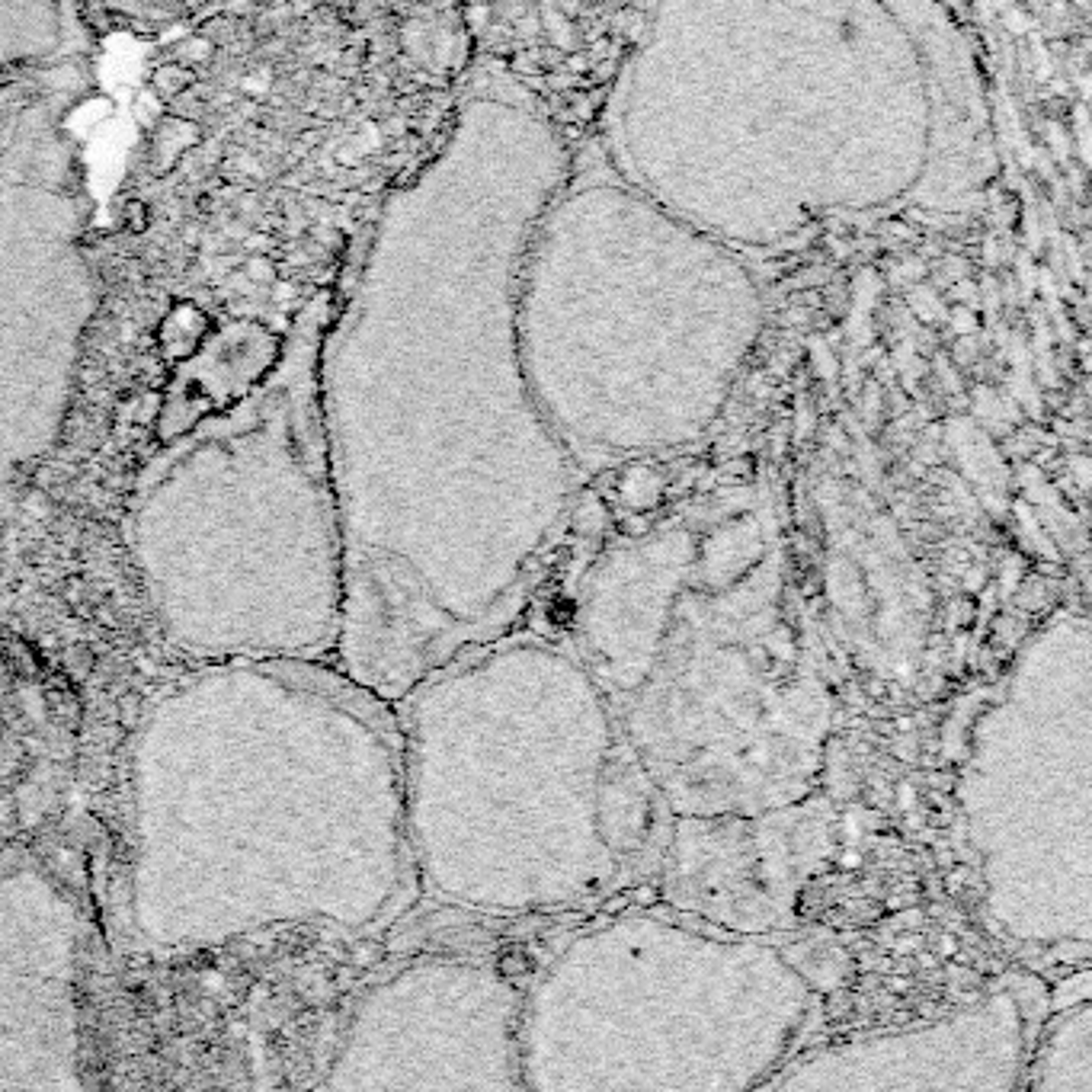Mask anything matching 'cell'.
<instances>
[{
  "label": "cell",
  "mask_w": 1092,
  "mask_h": 1092,
  "mask_svg": "<svg viewBox=\"0 0 1092 1092\" xmlns=\"http://www.w3.org/2000/svg\"><path fill=\"white\" fill-rule=\"evenodd\" d=\"M400 721L324 660H199L122 743L109 926L145 958L382 929L413 890Z\"/></svg>",
  "instance_id": "cell-1"
},
{
  "label": "cell",
  "mask_w": 1092,
  "mask_h": 1092,
  "mask_svg": "<svg viewBox=\"0 0 1092 1092\" xmlns=\"http://www.w3.org/2000/svg\"><path fill=\"white\" fill-rule=\"evenodd\" d=\"M122 536L157 631L190 664L337 651L340 523L308 416L272 404L174 445L141 471Z\"/></svg>",
  "instance_id": "cell-2"
},
{
  "label": "cell",
  "mask_w": 1092,
  "mask_h": 1092,
  "mask_svg": "<svg viewBox=\"0 0 1092 1092\" xmlns=\"http://www.w3.org/2000/svg\"><path fill=\"white\" fill-rule=\"evenodd\" d=\"M96 923L49 853L0 856V1089L90 1086L83 990Z\"/></svg>",
  "instance_id": "cell-3"
},
{
  "label": "cell",
  "mask_w": 1092,
  "mask_h": 1092,
  "mask_svg": "<svg viewBox=\"0 0 1092 1092\" xmlns=\"http://www.w3.org/2000/svg\"><path fill=\"white\" fill-rule=\"evenodd\" d=\"M193 145H199V128L190 119H164L154 128V141H151V161L157 174H167L180 164V157L190 151Z\"/></svg>",
  "instance_id": "cell-4"
},
{
  "label": "cell",
  "mask_w": 1092,
  "mask_h": 1092,
  "mask_svg": "<svg viewBox=\"0 0 1092 1092\" xmlns=\"http://www.w3.org/2000/svg\"><path fill=\"white\" fill-rule=\"evenodd\" d=\"M196 83V71L186 68L180 62H170V65H161L151 75V93L157 99H177L183 96L186 90H190Z\"/></svg>",
  "instance_id": "cell-5"
},
{
  "label": "cell",
  "mask_w": 1092,
  "mask_h": 1092,
  "mask_svg": "<svg viewBox=\"0 0 1092 1092\" xmlns=\"http://www.w3.org/2000/svg\"><path fill=\"white\" fill-rule=\"evenodd\" d=\"M240 272H243V279H247V282L263 285V289H269V285H276V282H279V266H276V260H272V256H269V253H263V250L247 253V260H243Z\"/></svg>",
  "instance_id": "cell-6"
},
{
  "label": "cell",
  "mask_w": 1092,
  "mask_h": 1092,
  "mask_svg": "<svg viewBox=\"0 0 1092 1092\" xmlns=\"http://www.w3.org/2000/svg\"><path fill=\"white\" fill-rule=\"evenodd\" d=\"M212 55H215V39H209L206 33L183 39L177 46V62L186 65V68H193V71H196V65H206Z\"/></svg>",
  "instance_id": "cell-7"
},
{
  "label": "cell",
  "mask_w": 1092,
  "mask_h": 1092,
  "mask_svg": "<svg viewBox=\"0 0 1092 1092\" xmlns=\"http://www.w3.org/2000/svg\"><path fill=\"white\" fill-rule=\"evenodd\" d=\"M151 225V212L148 206L141 203V199H128V203L122 206V228L128 234H145Z\"/></svg>",
  "instance_id": "cell-8"
},
{
  "label": "cell",
  "mask_w": 1092,
  "mask_h": 1092,
  "mask_svg": "<svg viewBox=\"0 0 1092 1092\" xmlns=\"http://www.w3.org/2000/svg\"><path fill=\"white\" fill-rule=\"evenodd\" d=\"M10 769H13V750H10V737H7L4 717H0V785L7 782Z\"/></svg>",
  "instance_id": "cell-9"
},
{
  "label": "cell",
  "mask_w": 1092,
  "mask_h": 1092,
  "mask_svg": "<svg viewBox=\"0 0 1092 1092\" xmlns=\"http://www.w3.org/2000/svg\"><path fill=\"white\" fill-rule=\"evenodd\" d=\"M183 237H186V243H193V247H196V243H199V228L196 225H186Z\"/></svg>",
  "instance_id": "cell-10"
},
{
  "label": "cell",
  "mask_w": 1092,
  "mask_h": 1092,
  "mask_svg": "<svg viewBox=\"0 0 1092 1092\" xmlns=\"http://www.w3.org/2000/svg\"><path fill=\"white\" fill-rule=\"evenodd\" d=\"M334 4H337V7H350V4H353V0H334Z\"/></svg>",
  "instance_id": "cell-11"
}]
</instances>
